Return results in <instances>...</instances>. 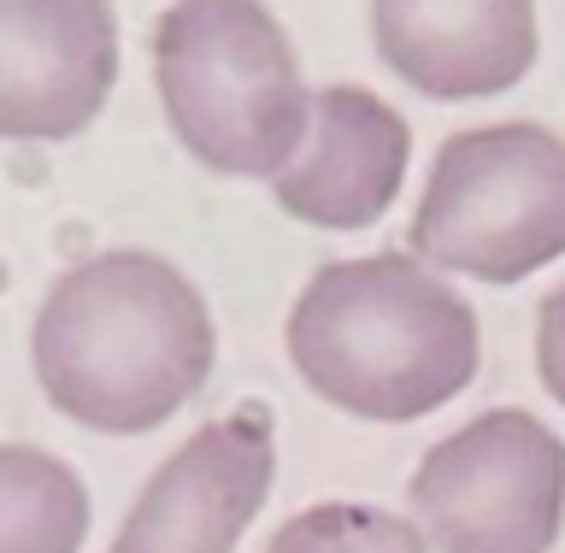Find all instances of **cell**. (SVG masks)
I'll use <instances>...</instances> for the list:
<instances>
[{"instance_id": "1", "label": "cell", "mask_w": 565, "mask_h": 553, "mask_svg": "<svg viewBox=\"0 0 565 553\" xmlns=\"http://www.w3.org/2000/svg\"><path fill=\"white\" fill-rule=\"evenodd\" d=\"M218 360L212 307L183 265L106 247L53 277L30 325L47 406L95 436H148L206 389Z\"/></svg>"}, {"instance_id": "2", "label": "cell", "mask_w": 565, "mask_h": 553, "mask_svg": "<svg viewBox=\"0 0 565 553\" xmlns=\"http://www.w3.org/2000/svg\"><path fill=\"white\" fill-rule=\"evenodd\" d=\"M289 365L324 406L413 424L454 406L483 365V325L436 265L413 254L330 259L295 295Z\"/></svg>"}, {"instance_id": "3", "label": "cell", "mask_w": 565, "mask_h": 553, "mask_svg": "<svg viewBox=\"0 0 565 553\" xmlns=\"http://www.w3.org/2000/svg\"><path fill=\"white\" fill-rule=\"evenodd\" d=\"M153 88L177 148L247 183L300 153L318 95L265 0H171L153 24Z\"/></svg>"}, {"instance_id": "4", "label": "cell", "mask_w": 565, "mask_h": 553, "mask_svg": "<svg viewBox=\"0 0 565 553\" xmlns=\"http://www.w3.org/2000/svg\"><path fill=\"white\" fill-rule=\"evenodd\" d=\"M406 254L489 289L565 259V136L536 118L454 130L430 159Z\"/></svg>"}, {"instance_id": "5", "label": "cell", "mask_w": 565, "mask_h": 553, "mask_svg": "<svg viewBox=\"0 0 565 553\" xmlns=\"http://www.w3.org/2000/svg\"><path fill=\"white\" fill-rule=\"evenodd\" d=\"M406 519L430 553H554L565 530V442L524 406H489L418 459Z\"/></svg>"}, {"instance_id": "6", "label": "cell", "mask_w": 565, "mask_h": 553, "mask_svg": "<svg viewBox=\"0 0 565 553\" xmlns=\"http://www.w3.org/2000/svg\"><path fill=\"white\" fill-rule=\"evenodd\" d=\"M277 483V430L259 406L201 424L166 454L106 553H236Z\"/></svg>"}, {"instance_id": "7", "label": "cell", "mask_w": 565, "mask_h": 553, "mask_svg": "<svg viewBox=\"0 0 565 553\" xmlns=\"http://www.w3.org/2000/svg\"><path fill=\"white\" fill-rule=\"evenodd\" d=\"M113 0H0V141H77L118 88Z\"/></svg>"}, {"instance_id": "8", "label": "cell", "mask_w": 565, "mask_h": 553, "mask_svg": "<svg viewBox=\"0 0 565 553\" xmlns=\"http://www.w3.org/2000/svg\"><path fill=\"white\" fill-rule=\"evenodd\" d=\"M413 130L377 88L330 83L312 95V124L300 153L271 177V201L282 219L353 236L371 230L406 189Z\"/></svg>"}, {"instance_id": "9", "label": "cell", "mask_w": 565, "mask_h": 553, "mask_svg": "<svg viewBox=\"0 0 565 553\" xmlns=\"http://www.w3.org/2000/svg\"><path fill=\"white\" fill-rule=\"evenodd\" d=\"M377 60L424 100H494L542 53L536 0H365Z\"/></svg>"}, {"instance_id": "10", "label": "cell", "mask_w": 565, "mask_h": 553, "mask_svg": "<svg viewBox=\"0 0 565 553\" xmlns=\"http://www.w3.org/2000/svg\"><path fill=\"white\" fill-rule=\"evenodd\" d=\"M88 483L60 454L0 442V553H83Z\"/></svg>"}, {"instance_id": "11", "label": "cell", "mask_w": 565, "mask_h": 553, "mask_svg": "<svg viewBox=\"0 0 565 553\" xmlns=\"http://www.w3.org/2000/svg\"><path fill=\"white\" fill-rule=\"evenodd\" d=\"M265 553H430V542L406 512H383L365 501H318L300 507L265 542Z\"/></svg>"}, {"instance_id": "12", "label": "cell", "mask_w": 565, "mask_h": 553, "mask_svg": "<svg viewBox=\"0 0 565 553\" xmlns=\"http://www.w3.org/2000/svg\"><path fill=\"white\" fill-rule=\"evenodd\" d=\"M536 377L547 401L565 406V283L547 289V300L536 307Z\"/></svg>"}]
</instances>
